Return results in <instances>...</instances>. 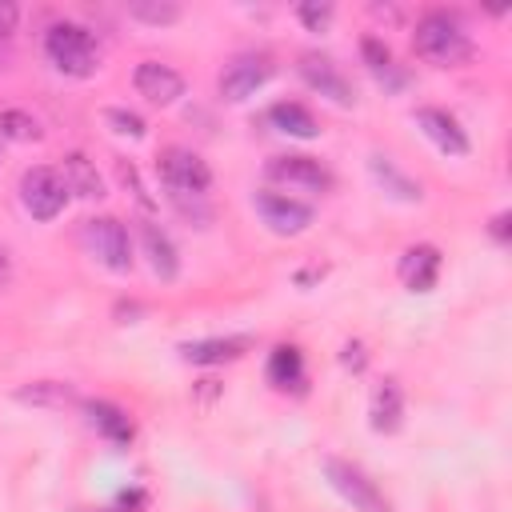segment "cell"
Instances as JSON below:
<instances>
[{
	"label": "cell",
	"instance_id": "cell-1",
	"mask_svg": "<svg viewBox=\"0 0 512 512\" xmlns=\"http://www.w3.org/2000/svg\"><path fill=\"white\" fill-rule=\"evenodd\" d=\"M412 48L420 60L436 64V68H456L472 56V36L468 28L460 24V16L444 12V8H428L420 20H416V32H412Z\"/></svg>",
	"mask_w": 512,
	"mask_h": 512
},
{
	"label": "cell",
	"instance_id": "cell-2",
	"mask_svg": "<svg viewBox=\"0 0 512 512\" xmlns=\"http://www.w3.org/2000/svg\"><path fill=\"white\" fill-rule=\"evenodd\" d=\"M44 56L52 60L56 72L64 76H92L100 68V48L92 40V32L84 24H72V20H56L48 24L44 32Z\"/></svg>",
	"mask_w": 512,
	"mask_h": 512
},
{
	"label": "cell",
	"instance_id": "cell-3",
	"mask_svg": "<svg viewBox=\"0 0 512 512\" xmlns=\"http://www.w3.org/2000/svg\"><path fill=\"white\" fill-rule=\"evenodd\" d=\"M324 480L340 492V500H348L356 512H392L388 496L380 492V484L352 460L340 456H324Z\"/></svg>",
	"mask_w": 512,
	"mask_h": 512
},
{
	"label": "cell",
	"instance_id": "cell-4",
	"mask_svg": "<svg viewBox=\"0 0 512 512\" xmlns=\"http://www.w3.org/2000/svg\"><path fill=\"white\" fill-rule=\"evenodd\" d=\"M80 240H84L88 256L96 264H104L108 272H128L132 268V240H128V228L116 216H92V220H84Z\"/></svg>",
	"mask_w": 512,
	"mask_h": 512
},
{
	"label": "cell",
	"instance_id": "cell-5",
	"mask_svg": "<svg viewBox=\"0 0 512 512\" xmlns=\"http://www.w3.org/2000/svg\"><path fill=\"white\" fill-rule=\"evenodd\" d=\"M20 204L32 220H56L68 204V188H64V176L48 164H36L20 176Z\"/></svg>",
	"mask_w": 512,
	"mask_h": 512
},
{
	"label": "cell",
	"instance_id": "cell-6",
	"mask_svg": "<svg viewBox=\"0 0 512 512\" xmlns=\"http://www.w3.org/2000/svg\"><path fill=\"white\" fill-rule=\"evenodd\" d=\"M160 180L168 192H188V196H204L212 188V168L192 152V148H180V144H168L160 152Z\"/></svg>",
	"mask_w": 512,
	"mask_h": 512
},
{
	"label": "cell",
	"instance_id": "cell-7",
	"mask_svg": "<svg viewBox=\"0 0 512 512\" xmlns=\"http://www.w3.org/2000/svg\"><path fill=\"white\" fill-rule=\"evenodd\" d=\"M252 204H256L260 220H264L272 232H280V236H300V232H308V224L316 220L312 204H304V200H296V196H288V192H276V188H260V192L252 196Z\"/></svg>",
	"mask_w": 512,
	"mask_h": 512
},
{
	"label": "cell",
	"instance_id": "cell-8",
	"mask_svg": "<svg viewBox=\"0 0 512 512\" xmlns=\"http://www.w3.org/2000/svg\"><path fill=\"white\" fill-rule=\"evenodd\" d=\"M268 76H272V60L264 52H240L220 72V96L232 100V104L236 100H248L256 88L268 84Z\"/></svg>",
	"mask_w": 512,
	"mask_h": 512
},
{
	"label": "cell",
	"instance_id": "cell-9",
	"mask_svg": "<svg viewBox=\"0 0 512 512\" xmlns=\"http://www.w3.org/2000/svg\"><path fill=\"white\" fill-rule=\"evenodd\" d=\"M264 176L272 184H292V188H304V192H328L332 188V172L316 160V156H272L264 164Z\"/></svg>",
	"mask_w": 512,
	"mask_h": 512
},
{
	"label": "cell",
	"instance_id": "cell-10",
	"mask_svg": "<svg viewBox=\"0 0 512 512\" xmlns=\"http://www.w3.org/2000/svg\"><path fill=\"white\" fill-rule=\"evenodd\" d=\"M300 80L312 88V92H320V96H328L332 104H340V108H348V104H356V92H352V80L328 60V56H320V52H304L300 56Z\"/></svg>",
	"mask_w": 512,
	"mask_h": 512
},
{
	"label": "cell",
	"instance_id": "cell-11",
	"mask_svg": "<svg viewBox=\"0 0 512 512\" xmlns=\"http://www.w3.org/2000/svg\"><path fill=\"white\" fill-rule=\"evenodd\" d=\"M132 84H136V92H140L148 104H160V108L184 96V76H180L176 68L160 64V60H140L136 72H132Z\"/></svg>",
	"mask_w": 512,
	"mask_h": 512
},
{
	"label": "cell",
	"instance_id": "cell-12",
	"mask_svg": "<svg viewBox=\"0 0 512 512\" xmlns=\"http://www.w3.org/2000/svg\"><path fill=\"white\" fill-rule=\"evenodd\" d=\"M416 124L420 132L444 152V156H468V132L460 128V120L444 108H416Z\"/></svg>",
	"mask_w": 512,
	"mask_h": 512
},
{
	"label": "cell",
	"instance_id": "cell-13",
	"mask_svg": "<svg viewBox=\"0 0 512 512\" xmlns=\"http://www.w3.org/2000/svg\"><path fill=\"white\" fill-rule=\"evenodd\" d=\"M396 276L408 292H428L440 276V248L436 244H412L404 248L400 264H396Z\"/></svg>",
	"mask_w": 512,
	"mask_h": 512
},
{
	"label": "cell",
	"instance_id": "cell-14",
	"mask_svg": "<svg viewBox=\"0 0 512 512\" xmlns=\"http://www.w3.org/2000/svg\"><path fill=\"white\" fill-rule=\"evenodd\" d=\"M140 248L148 256V268L160 276V280H176L180 276V252L172 244V236L156 224V220H140Z\"/></svg>",
	"mask_w": 512,
	"mask_h": 512
},
{
	"label": "cell",
	"instance_id": "cell-15",
	"mask_svg": "<svg viewBox=\"0 0 512 512\" xmlns=\"http://www.w3.org/2000/svg\"><path fill=\"white\" fill-rule=\"evenodd\" d=\"M368 424H372V432H380V436H392V432L404 424V392H400L396 380H380V384L372 388Z\"/></svg>",
	"mask_w": 512,
	"mask_h": 512
},
{
	"label": "cell",
	"instance_id": "cell-16",
	"mask_svg": "<svg viewBox=\"0 0 512 512\" xmlns=\"http://www.w3.org/2000/svg\"><path fill=\"white\" fill-rule=\"evenodd\" d=\"M248 336H204V340H188L180 344V360L188 364H228L240 360L248 352Z\"/></svg>",
	"mask_w": 512,
	"mask_h": 512
},
{
	"label": "cell",
	"instance_id": "cell-17",
	"mask_svg": "<svg viewBox=\"0 0 512 512\" xmlns=\"http://www.w3.org/2000/svg\"><path fill=\"white\" fill-rule=\"evenodd\" d=\"M60 176H64V188L80 200H100L104 196V180L96 172V164L84 156V152H68L60 160Z\"/></svg>",
	"mask_w": 512,
	"mask_h": 512
},
{
	"label": "cell",
	"instance_id": "cell-18",
	"mask_svg": "<svg viewBox=\"0 0 512 512\" xmlns=\"http://www.w3.org/2000/svg\"><path fill=\"white\" fill-rule=\"evenodd\" d=\"M368 172H372V180H376L392 200L416 204V200L424 196V188H420L412 176H404V172L396 168V160H388V156H380V152H372V156H368Z\"/></svg>",
	"mask_w": 512,
	"mask_h": 512
},
{
	"label": "cell",
	"instance_id": "cell-19",
	"mask_svg": "<svg viewBox=\"0 0 512 512\" xmlns=\"http://www.w3.org/2000/svg\"><path fill=\"white\" fill-rule=\"evenodd\" d=\"M84 412H88V424H92L104 440H112V444H132L136 428H132V420H128L124 408H116L112 400H88Z\"/></svg>",
	"mask_w": 512,
	"mask_h": 512
},
{
	"label": "cell",
	"instance_id": "cell-20",
	"mask_svg": "<svg viewBox=\"0 0 512 512\" xmlns=\"http://www.w3.org/2000/svg\"><path fill=\"white\" fill-rule=\"evenodd\" d=\"M268 124L276 128V132H284V136H296V140H312L320 128H316V116L304 108V104H296V100H280V104H272L268 108Z\"/></svg>",
	"mask_w": 512,
	"mask_h": 512
},
{
	"label": "cell",
	"instance_id": "cell-21",
	"mask_svg": "<svg viewBox=\"0 0 512 512\" xmlns=\"http://www.w3.org/2000/svg\"><path fill=\"white\" fill-rule=\"evenodd\" d=\"M268 384L272 388H300L304 384V356L296 344H276L268 352Z\"/></svg>",
	"mask_w": 512,
	"mask_h": 512
},
{
	"label": "cell",
	"instance_id": "cell-22",
	"mask_svg": "<svg viewBox=\"0 0 512 512\" xmlns=\"http://www.w3.org/2000/svg\"><path fill=\"white\" fill-rule=\"evenodd\" d=\"M16 400H20V404H32V408H68V404H80L76 388L64 384V380H36V384H24V388H16Z\"/></svg>",
	"mask_w": 512,
	"mask_h": 512
},
{
	"label": "cell",
	"instance_id": "cell-23",
	"mask_svg": "<svg viewBox=\"0 0 512 512\" xmlns=\"http://www.w3.org/2000/svg\"><path fill=\"white\" fill-rule=\"evenodd\" d=\"M360 56H364L368 72H372L380 84H388V88H400V84H404V76L396 72V60H392V52H388V44H384V40L364 36V40H360Z\"/></svg>",
	"mask_w": 512,
	"mask_h": 512
},
{
	"label": "cell",
	"instance_id": "cell-24",
	"mask_svg": "<svg viewBox=\"0 0 512 512\" xmlns=\"http://www.w3.org/2000/svg\"><path fill=\"white\" fill-rule=\"evenodd\" d=\"M0 136H4V140H20V144L40 140V120H36L32 112L4 108V112H0Z\"/></svg>",
	"mask_w": 512,
	"mask_h": 512
},
{
	"label": "cell",
	"instance_id": "cell-25",
	"mask_svg": "<svg viewBox=\"0 0 512 512\" xmlns=\"http://www.w3.org/2000/svg\"><path fill=\"white\" fill-rule=\"evenodd\" d=\"M128 16L132 20H140V24H176L180 20V4H172V0H136V4H128Z\"/></svg>",
	"mask_w": 512,
	"mask_h": 512
},
{
	"label": "cell",
	"instance_id": "cell-26",
	"mask_svg": "<svg viewBox=\"0 0 512 512\" xmlns=\"http://www.w3.org/2000/svg\"><path fill=\"white\" fill-rule=\"evenodd\" d=\"M104 120L112 124V132H120V136H132V140H140L144 136V116L140 112H132V108H104Z\"/></svg>",
	"mask_w": 512,
	"mask_h": 512
},
{
	"label": "cell",
	"instance_id": "cell-27",
	"mask_svg": "<svg viewBox=\"0 0 512 512\" xmlns=\"http://www.w3.org/2000/svg\"><path fill=\"white\" fill-rule=\"evenodd\" d=\"M116 172H120V180H124V188L132 192V200H136V204H140L144 212H152V208H156V200L148 196V188H144V180H140V172H136V168H132L128 160H120V164H116Z\"/></svg>",
	"mask_w": 512,
	"mask_h": 512
},
{
	"label": "cell",
	"instance_id": "cell-28",
	"mask_svg": "<svg viewBox=\"0 0 512 512\" xmlns=\"http://www.w3.org/2000/svg\"><path fill=\"white\" fill-rule=\"evenodd\" d=\"M16 20H20V8L0 0V68L8 64V48H12V32H16Z\"/></svg>",
	"mask_w": 512,
	"mask_h": 512
},
{
	"label": "cell",
	"instance_id": "cell-29",
	"mask_svg": "<svg viewBox=\"0 0 512 512\" xmlns=\"http://www.w3.org/2000/svg\"><path fill=\"white\" fill-rule=\"evenodd\" d=\"M296 16H300V24H304L308 32H324L328 20H332V4H316V0H308V4L296 8Z\"/></svg>",
	"mask_w": 512,
	"mask_h": 512
},
{
	"label": "cell",
	"instance_id": "cell-30",
	"mask_svg": "<svg viewBox=\"0 0 512 512\" xmlns=\"http://www.w3.org/2000/svg\"><path fill=\"white\" fill-rule=\"evenodd\" d=\"M168 196H172V204L180 208V216H188V220H196V224L212 220V208L204 204V196H188V192H168Z\"/></svg>",
	"mask_w": 512,
	"mask_h": 512
},
{
	"label": "cell",
	"instance_id": "cell-31",
	"mask_svg": "<svg viewBox=\"0 0 512 512\" xmlns=\"http://www.w3.org/2000/svg\"><path fill=\"white\" fill-rule=\"evenodd\" d=\"M364 360H368V356H364V344H360V340H348V344L340 348V364H344V368L360 372V368H364Z\"/></svg>",
	"mask_w": 512,
	"mask_h": 512
},
{
	"label": "cell",
	"instance_id": "cell-32",
	"mask_svg": "<svg viewBox=\"0 0 512 512\" xmlns=\"http://www.w3.org/2000/svg\"><path fill=\"white\" fill-rule=\"evenodd\" d=\"M508 220H512L508 212H496V216H492L488 232H492V240H496V244H508Z\"/></svg>",
	"mask_w": 512,
	"mask_h": 512
},
{
	"label": "cell",
	"instance_id": "cell-33",
	"mask_svg": "<svg viewBox=\"0 0 512 512\" xmlns=\"http://www.w3.org/2000/svg\"><path fill=\"white\" fill-rule=\"evenodd\" d=\"M8 280H12V264H8V252L0 248V292L8 288Z\"/></svg>",
	"mask_w": 512,
	"mask_h": 512
},
{
	"label": "cell",
	"instance_id": "cell-34",
	"mask_svg": "<svg viewBox=\"0 0 512 512\" xmlns=\"http://www.w3.org/2000/svg\"><path fill=\"white\" fill-rule=\"evenodd\" d=\"M104 512H120V508H104Z\"/></svg>",
	"mask_w": 512,
	"mask_h": 512
},
{
	"label": "cell",
	"instance_id": "cell-35",
	"mask_svg": "<svg viewBox=\"0 0 512 512\" xmlns=\"http://www.w3.org/2000/svg\"><path fill=\"white\" fill-rule=\"evenodd\" d=\"M0 140H4V136H0Z\"/></svg>",
	"mask_w": 512,
	"mask_h": 512
}]
</instances>
